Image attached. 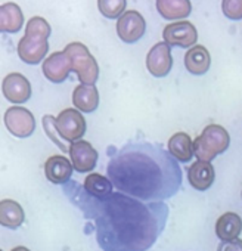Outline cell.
Segmentation results:
<instances>
[{
  "instance_id": "obj_26",
  "label": "cell",
  "mask_w": 242,
  "mask_h": 251,
  "mask_svg": "<svg viewBox=\"0 0 242 251\" xmlns=\"http://www.w3.org/2000/svg\"><path fill=\"white\" fill-rule=\"evenodd\" d=\"M221 9L226 18L232 21L242 20V0H221Z\"/></svg>"
},
{
  "instance_id": "obj_14",
  "label": "cell",
  "mask_w": 242,
  "mask_h": 251,
  "mask_svg": "<svg viewBox=\"0 0 242 251\" xmlns=\"http://www.w3.org/2000/svg\"><path fill=\"white\" fill-rule=\"evenodd\" d=\"M73 163L64 155H52L45 163V175L49 182L56 185H65L73 176Z\"/></svg>"
},
{
  "instance_id": "obj_7",
  "label": "cell",
  "mask_w": 242,
  "mask_h": 251,
  "mask_svg": "<svg viewBox=\"0 0 242 251\" xmlns=\"http://www.w3.org/2000/svg\"><path fill=\"white\" fill-rule=\"evenodd\" d=\"M6 129L17 138H28L36 129V120L31 111L23 106H11L5 112Z\"/></svg>"
},
{
  "instance_id": "obj_3",
  "label": "cell",
  "mask_w": 242,
  "mask_h": 251,
  "mask_svg": "<svg viewBox=\"0 0 242 251\" xmlns=\"http://www.w3.org/2000/svg\"><path fill=\"white\" fill-rule=\"evenodd\" d=\"M50 33L52 28L45 18L33 17L25 27V36L20 40L17 48L21 61L30 65L40 64L49 50L48 39L50 37Z\"/></svg>"
},
{
  "instance_id": "obj_20",
  "label": "cell",
  "mask_w": 242,
  "mask_h": 251,
  "mask_svg": "<svg viewBox=\"0 0 242 251\" xmlns=\"http://www.w3.org/2000/svg\"><path fill=\"white\" fill-rule=\"evenodd\" d=\"M157 11L164 20H185L191 15L189 0H157Z\"/></svg>"
},
{
  "instance_id": "obj_19",
  "label": "cell",
  "mask_w": 242,
  "mask_h": 251,
  "mask_svg": "<svg viewBox=\"0 0 242 251\" xmlns=\"http://www.w3.org/2000/svg\"><path fill=\"white\" fill-rule=\"evenodd\" d=\"M24 24V15L21 8L8 2L0 6V30L3 33H18Z\"/></svg>"
},
{
  "instance_id": "obj_9",
  "label": "cell",
  "mask_w": 242,
  "mask_h": 251,
  "mask_svg": "<svg viewBox=\"0 0 242 251\" xmlns=\"http://www.w3.org/2000/svg\"><path fill=\"white\" fill-rule=\"evenodd\" d=\"M164 42L169 46L179 48H194L198 40V31L195 25L189 21H177L169 24L163 31Z\"/></svg>"
},
{
  "instance_id": "obj_25",
  "label": "cell",
  "mask_w": 242,
  "mask_h": 251,
  "mask_svg": "<svg viewBox=\"0 0 242 251\" xmlns=\"http://www.w3.org/2000/svg\"><path fill=\"white\" fill-rule=\"evenodd\" d=\"M43 127H45V130H46V135L64 151V152H67V151H70V148H67V145L64 144L65 141L61 138V136H58L59 133H58V130H56V127H55V117H52V115H45L43 117Z\"/></svg>"
},
{
  "instance_id": "obj_13",
  "label": "cell",
  "mask_w": 242,
  "mask_h": 251,
  "mask_svg": "<svg viewBox=\"0 0 242 251\" xmlns=\"http://www.w3.org/2000/svg\"><path fill=\"white\" fill-rule=\"evenodd\" d=\"M73 71V65L65 52H53L43 62V74L52 83H62Z\"/></svg>"
},
{
  "instance_id": "obj_6",
  "label": "cell",
  "mask_w": 242,
  "mask_h": 251,
  "mask_svg": "<svg viewBox=\"0 0 242 251\" xmlns=\"http://www.w3.org/2000/svg\"><path fill=\"white\" fill-rule=\"evenodd\" d=\"M55 127L65 142H77L86 133V120L75 108H67L55 118Z\"/></svg>"
},
{
  "instance_id": "obj_1",
  "label": "cell",
  "mask_w": 242,
  "mask_h": 251,
  "mask_svg": "<svg viewBox=\"0 0 242 251\" xmlns=\"http://www.w3.org/2000/svg\"><path fill=\"white\" fill-rule=\"evenodd\" d=\"M62 191L86 219L95 222L96 241L103 251H148L167 225L164 202H145L123 192L97 200L73 180L62 185Z\"/></svg>"
},
{
  "instance_id": "obj_27",
  "label": "cell",
  "mask_w": 242,
  "mask_h": 251,
  "mask_svg": "<svg viewBox=\"0 0 242 251\" xmlns=\"http://www.w3.org/2000/svg\"><path fill=\"white\" fill-rule=\"evenodd\" d=\"M217 251H242V239L224 241L218 245Z\"/></svg>"
},
{
  "instance_id": "obj_17",
  "label": "cell",
  "mask_w": 242,
  "mask_h": 251,
  "mask_svg": "<svg viewBox=\"0 0 242 251\" xmlns=\"http://www.w3.org/2000/svg\"><path fill=\"white\" fill-rule=\"evenodd\" d=\"M242 232V219L236 213H224L221 214L216 222V235L217 238L224 241H233L238 239V236Z\"/></svg>"
},
{
  "instance_id": "obj_8",
  "label": "cell",
  "mask_w": 242,
  "mask_h": 251,
  "mask_svg": "<svg viewBox=\"0 0 242 251\" xmlns=\"http://www.w3.org/2000/svg\"><path fill=\"white\" fill-rule=\"evenodd\" d=\"M146 31V21L138 11H126L117 21V34L124 43L139 42Z\"/></svg>"
},
{
  "instance_id": "obj_23",
  "label": "cell",
  "mask_w": 242,
  "mask_h": 251,
  "mask_svg": "<svg viewBox=\"0 0 242 251\" xmlns=\"http://www.w3.org/2000/svg\"><path fill=\"white\" fill-rule=\"evenodd\" d=\"M112 182L99 175V173H92L86 177L84 183H83V188L84 191L93 197V198H97V200H102V198H106L112 194Z\"/></svg>"
},
{
  "instance_id": "obj_21",
  "label": "cell",
  "mask_w": 242,
  "mask_h": 251,
  "mask_svg": "<svg viewBox=\"0 0 242 251\" xmlns=\"http://www.w3.org/2000/svg\"><path fill=\"white\" fill-rule=\"evenodd\" d=\"M169 152L182 163H189L194 154V142L188 133L177 132L169 139Z\"/></svg>"
},
{
  "instance_id": "obj_28",
  "label": "cell",
  "mask_w": 242,
  "mask_h": 251,
  "mask_svg": "<svg viewBox=\"0 0 242 251\" xmlns=\"http://www.w3.org/2000/svg\"><path fill=\"white\" fill-rule=\"evenodd\" d=\"M11 251H30L27 247H15V248H12Z\"/></svg>"
},
{
  "instance_id": "obj_16",
  "label": "cell",
  "mask_w": 242,
  "mask_h": 251,
  "mask_svg": "<svg viewBox=\"0 0 242 251\" xmlns=\"http://www.w3.org/2000/svg\"><path fill=\"white\" fill-rule=\"evenodd\" d=\"M210 64H211L210 52L201 45H195L185 53V67L194 75L205 74L210 70Z\"/></svg>"
},
{
  "instance_id": "obj_12",
  "label": "cell",
  "mask_w": 242,
  "mask_h": 251,
  "mask_svg": "<svg viewBox=\"0 0 242 251\" xmlns=\"http://www.w3.org/2000/svg\"><path fill=\"white\" fill-rule=\"evenodd\" d=\"M2 92L12 103H24L31 98V84L20 73H11L3 78Z\"/></svg>"
},
{
  "instance_id": "obj_5",
  "label": "cell",
  "mask_w": 242,
  "mask_h": 251,
  "mask_svg": "<svg viewBox=\"0 0 242 251\" xmlns=\"http://www.w3.org/2000/svg\"><path fill=\"white\" fill-rule=\"evenodd\" d=\"M65 55L70 58L73 71L77 74L81 84L95 86L99 78V65L90 50L80 42H73L65 46Z\"/></svg>"
},
{
  "instance_id": "obj_10",
  "label": "cell",
  "mask_w": 242,
  "mask_h": 251,
  "mask_svg": "<svg viewBox=\"0 0 242 251\" xmlns=\"http://www.w3.org/2000/svg\"><path fill=\"white\" fill-rule=\"evenodd\" d=\"M173 67L171 46L166 42L157 43L146 55V68L154 77H166Z\"/></svg>"
},
{
  "instance_id": "obj_2",
  "label": "cell",
  "mask_w": 242,
  "mask_h": 251,
  "mask_svg": "<svg viewBox=\"0 0 242 251\" xmlns=\"http://www.w3.org/2000/svg\"><path fill=\"white\" fill-rule=\"evenodd\" d=\"M106 176L118 192L145 202L174 197L183 180L176 158L161 145L149 142H129L118 150L112 148Z\"/></svg>"
},
{
  "instance_id": "obj_24",
  "label": "cell",
  "mask_w": 242,
  "mask_h": 251,
  "mask_svg": "<svg viewBox=\"0 0 242 251\" xmlns=\"http://www.w3.org/2000/svg\"><path fill=\"white\" fill-rule=\"evenodd\" d=\"M126 0H97L99 12L108 20L120 18L126 11Z\"/></svg>"
},
{
  "instance_id": "obj_4",
  "label": "cell",
  "mask_w": 242,
  "mask_h": 251,
  "mask_svg": "<svg viewBox=\"0 0 242 251\" xmlns=\"http://www.w3.org/2000/svg\"><path fill=\"white\" fill-rule=\"evenodd\" d=\"M230 145V136L220 124H210L194 141V154L198 161L211 163Z\"/></svg>"
},
{
  "instance_id": "obj_15",
  "label": "cell",
  "mask_w": 242,
  "mask_h": 251,
  "mask_svg": "<svg viewBox=\"0 0 242 251\" xmlns=\"http://www.w3.org/2000/svg\"><path fill=\"white\" fill-rule=\"evenodd\" d=\"M214 177H216V173H214V167L211 166V163L196 161L188 169V179H189L191 186L195 191L204 192L210 189L211 185L214 183Z\"/></svg>"
},
{
  "instance_id": "obj_22",
  "label": "cell",
  "mask_w": 242,
  "mask_h": 251,
  "mask_svg": "<svg viewBox=\"0 0 242 251\" xmlns=\"http://www.w3.org/2000/svg\"><path fill=\"white\" fill-rule=\"evenodd\" d=\"M25 219L23 207L14 200H2L0 202V223L8 229H18Z\"/></svg>"
},
{
  "instance_id": "obj_11",
  "label": "cell",
  "mask_w": 242,
  "mask_h": 251,
  "mask_svg": "<svg viewBox=\"0 0 242 251\" xmlns=\"http://www.w3.org/2000/svg\"><path fill=\"white\" fill-rule=\"evenodd\" d=\"M70 157L75 172L87 173L96 167L97 163V151L87 141H77L70 145Z\"/></svg>"
},
{
  "instance_id": "obj_18",
  "label": "cell",
  "mask_w": 242,
  "mask_h": 251,
  "mask_svg": "<svg viewBox=\"0 0 242 251\" xmlns=\"http://www.w3.org/2000/svg\"><path fill=\"white\" fill-rule=\"evenodd\" d=\"M73 103L81 112H93L99 106V92L96 86L78 84L73 92Z\"/></svg>"
}]
</instances>
